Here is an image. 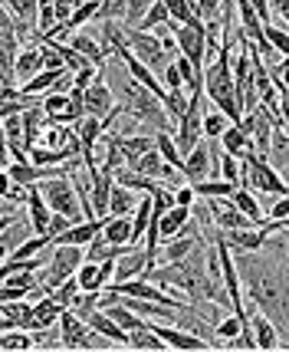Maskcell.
<instances>
[{
  "instance_id": "cell-23",
  "label": "cell",
  "mask_w": 289,
  "mask_h": 352,
  "mask_svg": "<svg viewBox=\"0 0 289 352\" xmlns=\"http://www.w3.org/2000/svg\"><path fill=\"white\" fill-rule=\"evenodd\" d=\"M165 349H167V342L154 333L152 326L132 333V339H128V352H165Z\"/></svg>"
},
{
  "instance_id": "cell-14",
  "label": "cell",
  "mask_w": 289,
  "mask_h": 352,
  "mask_svg": "<svg viewBox=\"0 0 289 352\" xmlns=\"http://www.w3.org/2000/svg\"><path fill=\"white\" fill-rule=\"evenodd\" d=\"M102 224L106 217H86V221H76L69 230H62L60 237H53V247L56 244H79V247H89L99 234H102Z\"/></svg>"
},
{
  "instance_id": "cell-16",
  "label": "cell",
  "mask_w": 289,
  "mask_h": 352,
  "mask_svg": "<svg viewBox=\"0 0 289 352\" xmlns=\"http://www.w3.org/2000/svg\"><path fill=\"white\" fill-rule=\"evenodd\" d=\"M220 145H224V152H227V155H237L240 162H244L246 155L257 152V145H253V135L246 132L244 125H230L227 132L220 135Z\"/></svg>"
},
{
  "instance_id": "cell-37",
  "label": "cell",
  "mask_w": 289,
  "mask_h": 352,
  "mask_svg": "<svg viewBox=\"0 0 289 352\" xmlns=\"http://www.w3.org/2000/svg\"><path fill=\"white\" fill-rule=\"evenodd\" d=\"M217 336L224 339V342H230V339H237V336H244V322L237 320L233 313H227L224 320H217Z\"/></svg>"
},
{
  "instance_id": "cell-8",
  "label": "cell",
  "mask_w": 289,
  "mask_h": 352,
  "mask_svg": "<svg viewBox=\"0 0 289 352\" xmlns=\"http://www.w3.org/2000/svg\"><path fill=\"white\" fill-rule=\"evenodd\" d=\"M125 40H128V46H132V53H135L138 60L145 63V66H152V69H158V66H167V53L165 43H161V36L152 30H141V27H132V23H125Z\"/></svg>"
},
{
  "instance_id": "cell-25",
  "label": "cell",
  "mask_w": 289,
  "mask_h": 352,
  "mask_svg": "<svg viewBox=\"0 0 289 352\" xmlns=\"http://www.w3.org/2000/svg\"><path fill=\"white\" fill-rule=\"evenodd\" d=\"M3 7H7L20 23L40 30V0H3Z\"/></svg>"
},
{
  "instance_id": "cell-36",
  "label": "cell",
  "mask_w": 289,
  "mask_h": 352,
  "mask_svg": "<svg viewBox=\"0 0 289 352\" xmlns=\"http://www.w3.org/2000/svg\"><path fill=\"white\" fill-rule=\"evenodd\" d=\"M224 3H227V0H194L198 16L204 23H224V20H217V16L224 14Z\"/></svg>"
},
{
  "instance_id": "cell-38",
  "label": "cell",
  "mask_w": 289,
  "mask_h": 352,
  "mask_svg": "<svg viewBox=\"0 0 289 352\" xmlns=\"http://www.w3.org/2000/svg\"><path fill=\"white\" fill-rule=\"evenodd\" d=\"M161 79H165V86L171 92H184L187 89V82H184V73H181V66H178V63L171 60L165 66V69H161Z\"/></svg>"
},
{
  "instance_id": "cell-31",
  "label": "cell",
  "mask_w": 289,
  "mask_h": 352,
  "mask_svg": "<svg viewBox=\"0 0 289 352\" xmlns=\"http://www.w3.org/2000/svg\"><path fill=\"white\" fill-rule=\"evenodd\" d=\"M165 23H171V10H167L165 0H154V7L145 14V20L138 23L141 30H158V27H165Z\"/></svg>"
},
{
  "instance_id": "cell-15",
  "label": "cell",
  "mask_w": 289,
  "mask_h": 352,
  "mask_svg": "<svg viewBox=\"0 0 289 352\" xmlns=\"http://www.w3.org/2000/svg\"><path fill=\"white\" fill-rule=\"evenodd\" d=\"M27 214H30L33 230H36V234H49L53 208H49V201H46V195H43V188H40V184L27 188Z\"/></svg>"
},
{
  "instance_id": "cell-1",
  "label": "cell",
  "mask_w": 289,
  "mask_h": 352,
  "mask_svg": "<svg viewBox=\"0 0 289 352\" xmlns=\"http://www.w3.org/2000/svg\"><path fill=\"white\" fill-rule=\"evenodd\" d=\"M286 254L289 250L270 241L259 250H233L250 303H257L289 339V267L283 263Z\"/></svg>"
},
{
  "instance_id": "cell-17",
  "label": "cell",
  "mask_w": 289,
  "mask_h": 352,
  "mask_svg": "<svg viewBox=\"0 0 289 352\" xmlns=\"http://www.w3.org/2000/svg\"><path fill=\"white\" fill-rule=\"evenodd\" d=\"M36 73H43V43L23 46L20 56H16V79H20V86L30 82Z\"/></svg>"
},
{
  "instance_id": "cell-30",
  "label": "cell",
  "mask_w": 289,
  "mask_h": 352,
  "mask_svg": "<svg viewBox=\"0 0 289 352\" xmlns=\"http://www.w3.org/2000/svg\"><path fill=\"white\" fill-rule=\"evenodd\" d=\"M165 3L171 10V20H178V23H200L194 0H165Z\"/></svg>"
},
{
  "instance_id": "cell-13",
  "label": "cell",
  "mask_w": 289,
  "mask_h": 352,
  "mask_svg": "<svg viewBox=\"0 0 289 352\" xmlns=\"http://www.w3.org/2000/svg\"><path fill=\"white\" fill-rule=\"evenodd\" d=\"M152 270V254H148V247H132L125 257L115 261V280L122 283V280H138V276H145Z\"/></svg>"
},
{
  "instance_id": "cell-43",
  "label": "cell",
  "mask_w": 289,
  "mask_h": 352,
  "mask_svg": "<svg viewBox=\"0 0 289 352\" xmlns=\"http://www.w3.org/2000/svg\"><path fill=\"white\" fill-rule=\"evenodd\" d=\"M273 79H279V82H283V86L289 89V60H286V56H283V63H279V66L273 69Z\"/></svg>"
},
{
  "instance_id": "cell-34",
  "label": "cell",
  "mask_w": 289,
  "mask_h": 352,
  "mask_svg": "<svg viewBox=\"0 0 289 352\" xmlns=\"http://www.w3.org/2000/svg\"><path fill=\"white\" fill-rule=\"evenodd\" d=\"M95 20L102 23V20H128V3L125 0H106L102 7H99V14H95Z\"/></svg>"
},
{
  "instance_id": "cell-35",
  "label": "cell",
  "mask_w": 289,
  "mask_h": 352,
  "mask_svg": "<svg viewBox=\"0 0 289 352\" xmlns=\"http://www.w3.org/2000/svg\"><path fill=\"white\" fill-rule=\"evenodd\" d=\"M40 102H43L46 116H60V112H66V109H69L73 96H69V92H56V89H53V92H46Z\"/></svg>"
},
{
  "instance_id": "cell-5",
  "label": "cell",
  "mask_w": 289,
  "mask_h": 352,
  "mask_svg": "<svg viewBox=\"0 0 289 352\" xmlns=\"http://www.w3.org/2000/svg\"><path fill=\"white\" fill-rule=\"evenodd\" d=\"M86 261V254H82V247L79 244H56L53 247V254H49V261L46 267L40 270V280H43L46 290H53V287H60L66 283L69 276H76L79 263Z\"/></svg>"
},
{
  "instance_id": "cell-28",
  "label": "cell",
  "mask_w": 289,
  "mask_h": 352,
  "mask_svg": "<svg viewBox=\"0 0 289 352\" xmlns=\"http://www.w3.org/2000/svg\"><path fill=\"white\" fill-rule=\"evenodd\" d=\"M135 208H138L135 191L115 182V188H112V204H108V214H132Z\"/></svg>"
},
{
  "instance_id": "cell-29",
  "label": "cell",
  "mask_w": 289,
  "mask_h": 352,
  "mask_svg": "<svg viewBox=\"0 0 289 352\" xmlns=\"http://www.w3.org/2000/svg\"><path fill=\"white\" fill-rule=\"evenodd\" d=\"M154 142H158V152L165 155L174 168L184 171V152L178 148V138H174V132H154Z\"/></svg>"
},
{
  "instance_id": "cell-19",
  "label": "cell",
  "mask_w": 289,
  "mask_h": 352,
  "mask_svg": "<svg viewBox=\"0 0 289 352\" xmlns=\"http://www.w3.org/2000/svg\"><path fill=\"white\" fill-rule=\"evenodd\" d=\"M40 346V329H3L0 349L3 352H27Z\"/></svg>"
},
{
  "instance_id": "cell-41",
  "label": "cell",
  "mask_w": 289,
  "mask_h": 352,
  "mask_svg": "<svg viewBox=\"0 0 289 352\" xmlns=\"http://www.w3.org/2000/svg\"><path fill=\"white\" fill-rule=\"evenodd\" d=\"M253 3V10L263 16V23H273V7H270V0H250Z\"/></svg>"
},
{
  "instance_id": "cell-20",
  "label": "cell",
  "mask_w": 289,
  "mask_h": 352,
  "mask_svg": "<svg viewBox=\"0 0 289 352\" xmlns=\"http://www.w3.org/2000/svg\"><path fill=\"white\" fill-rule=\"evenodd\" d=\"M66 73H69V69H43V73H36L30 82H23V86H20V92H23L27 99H33V96H40V92L60 89V82L66 79Z\"/></svg>"
},
{
  "instance_id": "cell-32",
  "label": "cell",
  "mask_w": 289,
  "mask_h": 352,
  "mask_svg": "<svg viewBox=\"0 0 289 352\" xmlns=\"http://www.w3.org/2000/svg\"><path fill=\"white\" fill-rule=\"evenodd\" d=\"M220 178H227L233 184H244V165H240L237 155L220 152Z\"/></svg>"
},
{
  "instance_id": "cell-42",
  "label": "cell",
  "mask_w": 289,
  "mask_h": 352,
  "mask_svg": "<svg viewBox=\"0 0 289 352\" xmlns=\"http://www.w3.org/2000/svg\"><path fill=\"white\" fill-rule=\"evenodd\" d=\"M270 7H273L276 14L283 16V27L289 30V0H270Z\"/></svg>"
},
{
  "instance_id": "cell-18",
  "label": "cell",
  "mask_w": 289,
  "mask_h": 352,
  "mask_svg": "<svg viewBox=\"0 0 289 352\" xmlns=\"http://www.w3.org/2000/svg\"><path fill=\"white\" fill-rule=\"evenodd\" d=\"M191 217H194V208H184V204H174L171 211H165V214L158 217V228H161V244H165V241H171V237H178Z\"/></svg>"
},
{
  "instance_id": "cell-21",
  "label": "cell",
  "mask_w": 289,
  "mask_h": 352,
  "mask_svg": "<svg viewBox=\"0 0 289 352\" xmlns=\"http://www.w3.org/2000/svg\"><path fill=\"white\" fill-rule=\"evenodd\" d=\"M62 313H66V307H62L60 300L53 296V293H46L43 300H36V316H33V329H49L53 322L62 320Z\"/></svg>"
},
{
  "instance_id": "cell-12",
  "label": "cell",
  "mask_w": 289,
  "mask_h": 352,
  "mask_svg": "<svg viewBox=\"0 0 289 352\" xmlns=\"http://www.w3.org/2000/svg\"><path fill=\"white\" fill-rule=\"evenodd\" d=\"M33 316H36V303L33 300L0 303V333L3 329H33Z\"/></svg>"
},
{
  "instance_id": "cell-39",
  "label": "cell",
  "mask_w": 289,
  "mask_h": 352,
  "mask_svg": "<svg viewBox=\"0 0 289 352\" xmlns=\"http://www.w3.org/2000/svg\"><path fill=\"white\" fill-rule=\"evenodd\" d=\"M125 3H128V20L125 23H132V27H138L145 20V14L154 7V0H125Z\"/></svg>"
},
{
  "instance_id": "cell-7",
  "label": "cell",
  "mask_w": 289,
  "mask_h": 352,
  "mask_svg": "<svg viewBox=\"0 0 289 352\" xmlns=\"http://www.w3.org/2000/svg\"><path fill=\"white\" fill-rule=\"evenodd\" d=\"M40 188H43V195H46V201H49V208H53V211L73 217V221H86V214H82V198H79L76 184H73L69 175H62V178H49V182H43Z\"/></svg>"
},
{
  "instance_id": "cell-40",
  "label": "cell",
  "mask_w": 289,
  "mask_h": 352,
  "mask_svg": "<svg viewBox=\"0 0 289 352\" xmlns=\"http://www.w3.org/2000/svg\"><path fill=\"white\" fill-rule=\"evenodd\" d=\"M174 195H178V204H184V208H194V204H198V191H194L191 182L181 184V188H174Z\"/></svg>"
},
{
  "instance_id": "cell-27",
  "label": "cell",
  "mask_w": 289,
  "mask_h": 352,
  "mask_svg": "<svg viewBox=\"0 0 289 352\" xmlns=\"http://www.w3.org/2000/svg\"><path fill=\"white\" fill-rule=\"evenodd\" d=\"M46 247H53V237H49V234H33V237H27V241L16 247L10 257H3V261H30L36 254H43Z\"/></svg>"
},
{
  "instance_id": "cell-45",
  "label": "cell",
  "mask_w": 289,
  "mask_h": 352,
  "mask_svg": "<svg viewBox=\"0 0 289 352\" xmlns=\"http://www.w3.org/2000/svg\"><path fill=\"white\" fill-rule=\"evenodd\" d=\"M76 3H86V0H76Z\"/></svg>"
},
{
  "instance_id": "cell-24",
  "label": "cell",
  "mask_w": 289,
  "mask_h": 352,
  "mask_svg": "<svg viewBox=\"0 0 289 352\" xmlns=\"http://www.w3.org/2000/svg\"><path fill=\"white\" fill-rule=\"evenodd\" d=\"M152 148H158L154 135H122V158H125V165L138 162L141 155L152 152Z\"/></svg>"
},
{
  "instance_id": "cell-44",
  "label": "cell",
  "mask_w": 289,
  "mask_h": 352,
  "mask_svg": "<svg viewBox=\"0 0 289 352\" xmlns=\"http://www.w3.org/2000/svg\"><path fill=\"white\" fill-rule=\"evenodd\" d=\"M263 230H266V234H276V230H289V214L279 217V221H266V224H263Z\"/></svg>"
},
{
  "instance_id": "cell-10",
  "label": "cell",
  "mask_w": 289,
  "mask_h": 352,
  "mask_svg": "<svg viewBox=\"0 0 289 352\" xmlns=\"http://www.w3.org/2000/svg\"><path fill=\"white\" fill-rule=\"evenodd\" d=\"M250 313V329H253V339H257V349L263 352H273V349H286V342H283V333H279V326H276L263 309L253 303V307L246 309Z\"/></svg>"
},
{
  "instance_id": "cell-26",
  "label": "cell",
  "mask_w": 289,
  "mask_h": 352,
  "mask_svg": "<svg viewBox=\"0 0 289 352\" xmlns=\"http://www.w3.org/2000/svg\"><path fill=\"white\" fill-rule=\"evenodd\" d=\"M237 188H240V184L227 182V178H204V182L194 184L198 198H233Z\"/></svg>"
},
{
  "instance_id": "cell-11",
  "label": "cell",
  "mask_w": 289,
  "mask_h": 352,
  "mask_svg": "<svg viewBox=\"0 0 289 352\" xmlns=\"http://www.w3.org/2000/svg\"><path fill=\"white\" fill-rule=\"evenodd\" d=\"M211 165L220 171V162H217V155H213L211 138H204L198 148L184 158V175H187V182L198 184V182H204V178H211Z\"/></svg>"
},
{
  "instance_id": "cell-22",
  "label": "cell",
  "mask_w": 289,
  "mask_h": 352,
  "mask_svg": "<svg viewBox=\"0 0 289 352\" xmlns=\"http://www.w3.org/2000/svg\"><path fill=\"white\" fill-rule=\"evenodd\" d=\"M233 204H237V208H240V211H244V214L250 217V221H253L257 228H263V224L270 221V217H266V211L259 208V201L253 198V191H250V188H244V184H240V188L233 191Z\"/></svg>"
},
{
  "instance_id": "cell-9",
  "label": "cell",
  "mask_w": 289,
  "mask_h": 352,
  "mask_svg": "<svg viewBox=\"0 0 289 352\" xmlns=\"http://www.w3.org/2000/svg\"><path fill=\"white\" fill-rule=\"evenodd\" d=\"M106 73V69H102ZM102 73L95 76V82H92L89 89L82 92V102H86V112L89 116H95V119H108L112 112H115V89H112V82L108 79H102Z\"/></svg>"
},
{
  "instance_id": "cell-3",
  "label": "cell",
  "mask_w": 289,
  "mask_h": 352,
  "mask_svg": "<svg viewBox=\"0 0 289 352\" xmlns=\"http://www.w3.org/2000/svg\"><path fill=\"white\" fill-rule=\"evenodd\" d=\"M60 342H62V349H69V352H106L112 346H119V342H112L108 336H102L95 326H89L76 309H66L62 313Z\"/></svg>"
},
{
  "instance_id": "cell-33",
  "label": "cell",
  "mask_w": 289,
  "mask_h": 352,
  "mask_svg": "<svg viewBox=\"0 0 289 352\" xmlns=\"http://www.w3.org/2000/svg\"><path fill=\"white\" fill-rule=\"evenodd\" d=\"M230 125H233V122H230L220 109H213V112H207V116H204V132H207V138H220Z\"/></svg>"
},
{
  "instance_id": "cell-6",
  "label": "cell",
  "mask_w": 289,
  "mask_h": 352,
  "mask_svg": "<svg viewBox=\"0 0 289 352\" xmlns=\"http://www.w3.org/2000/svg\"><path fill=\"white\" fill-rule=\"evenodd\" d=\"M204 92H191V106H187V112L181 116V122H178V132H174V138H178V148L184 152V158L198 148L200 142H204Z\"/></svg>"
},
{
  "instance_id": "cell-2",
  "label": "cell",
  "mask_w": 289,
  "mask_h": 352,
  "mask_svg": "<svg viewBox=\"0 0 289 352\" xmlns=\"http://www.w3.org/2000/svg\"><path fill=\"white\" fill-rule=\"evenodd\" d=\"M204 96L211 99L213 106L220 109L233 125L244 122V106H240V96H237V79H233V69H230V36L220 40V50H217V60L204 69Z\"/></svg>"
},
{
  "instance_id": "cell-4",
  "label": "cell",
  "mask_w": 289,
  "mask_h": 352,
  "mask_svg": "<svg viewBox=\"0 0 289 352\" xmlns=\"http://www.w3.org/2000/svg\"><path fill=\"white\" fill-rule=\"evenodd\" d=\"M244 188L259 191V195H276V198L289 195V184L276 175V168L266 162V155H259V152L244 158Z\"/></svg>"
},
{
  "instance_id": "cell-46",
  "label": "cell",
  "mask_w": 289,
  "mask_h": 352,
  "mask_svg": "<svg viewBox=\"0 0 289 352\" xmlns=\"http://www.w3.org/2000/svg\"><path fill=\"white\" fill-rule=\"evenodd\" d=\"M99 3H106V0H99Z\"/></svg>"
}]
</instances>
